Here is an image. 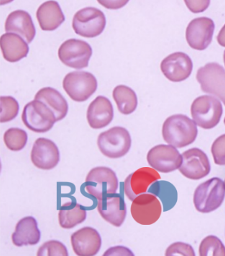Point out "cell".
Instances as JSON below:
<instances>
[{
	"label": "cell",
	"instance_id": "cell-1",
	"mask_svg": "<svg viewBox=\"0 0 225 256\" xmlns=\"http://www.w3.org/2000/svg\"><path fill=\"white\" fill-rule=\"evenodd\" d=\"M197 134V124L184 115L171 116L165 120L162 127L164 141L179 149L193 144Z\"/></svg>",
	"mask_w": 225,
	"mask_h": 256
},
{
	"label": "cell",
	"instance_id": "cell-2",
	"mask_svg": "<svg viewBox=\"0 0 225 256\" xmlns=\"http://www.w3.org/2000/svg\"><path fill=\"white\" fill-rule=\"evenodd\" d=\"M225 197V182L218 178H213L196 188L193 203L198 212L210 214L221 206Z\"/></svg>",
	"mask_w": 225,
	"mask_h": 256
},
{
	"label": "cell",
	"instance_id": "cell-3",
	"mask_svg": "<svg viewBox=\"0 0 225 256\" xmlns=\"http://www.w3.org/2000/svg\"><path fill=\"white\" fill-rule=\"evenodd\" d=\"M132 140L128 130L116 126L101 133L97 146L100 152L110 159H119L126 156L131 148Z\"/></svg>",
	"mask_w": 225,
	"mask_h": 256
},
{
	"label": "cell",
	"instance_id": "cell-4",
	"mask_svg": "<svg viewBox=\"0 0 225 256\" xmlns=\"http://www.w3.org/2000/svg\"><path fill=\"white\" fill-rule=\"evenodd\" d=\"M118 179L112 170L106 167L94 168L89 171L84 184V190L97 200L117 193Z\"/></svg>",
	"mask_w": 225,
	"mask_h": 256
},
{
	"label": "cell",
	"instance_id": "cell-5",
	"mask_svg": "<svg viewBox=\"0 0 225 256\" xmlns=\"http://www.w3.org/2000/svg\"><path fill=\"white\" fill-rule=\"evenodd\" d=\"M223 110L221 102L210 96L196 98L191 106L194 122L203 130H212L220 123Z\"/></svg>",
	"mask_w": 225,
	"mask_h": 256
},
{
	"label": "cell",
	"instance_id": "cell-6",
	"mask_svg": "<svg viewBox=\"0 0 225 256\" xmlns=\"http://www.w3.org/2000/svg\"><path fill=\"white\" fill-rule=\"evenodd\" d=\"M22 120L26 127L35 133H47L56 123L54 112L43 102L34 100L24 108Z\"/></svg>",
	"mask_w": 225,
	"mask_h": 256
},
{
	"label": "cell",
	"instance_id": "cell-7",
	"mask_svg": "<svg viewBox=\"0 0 225 256\" xmlns=\"http://www.w3.org/2000/svg\"><path fill=\"white\" fill-rule=\"evenodd\" d=\"M106 24L105 16L100 10L86 8L75 14L72 27L76 34L80 36L93 38L102 34Z\"/></svg>",
	"mask_w": 225,
	"mask_h": 256
},
{
	"label": "cell",
	"instance_id": "cell-8",
	"mask_svg": "<svg viewBox=\"0 0 225 256\" xmlns=\"http://www.w3.org/2000/svg\"><path fill=\"white\" fill-rule=\"evenodd\" d=\"M63 87L71 100L85 102L97 91V81L91 73L73 72L65 76Z\"/></svg>",
	"mask_w": 225,
	"mask_h": 256
},
{
	"label": "cell",
	"instance_id": "cell-9",
	"mask_svg": "<svg viewBox=\"0 0 225 256\" xmlns=\"http://www.w3.org/2000/svg\"><path fill=\"white\" fill-rule=\"evenodd\" d=\"M91 56L90 45L78 39L66 40L58 50V58L62 64L74 70L88 68Z\"/></svg>",
	"mask_w": 225,
	"mask_h": 256
},
{
	"label": "cell",
	"instance_id": "cell-10",
	"mask_svg": "<svg viewBox=\"0 0 225 256\" xmlns=\"http://www.w3.org/2000/svg\"><path fill=\"white\" fill-rule=\"evenodd\" d=\"M197 80L202 92L213 94L225 106V70L217 63L207 64L197 71Z\"/></svg>",
	"mask_w": 225,
	"mask_h": 256
},
{
	"label": "cell",
	"instance_id": "cell-11",
	"mask_svg": "<svg viewBox=\"0 0 225 256\" xmlns=\"http://www.w3.org/2000/svg\"><path fill=\"white\" fill-rule=\"evenodd\" d=\"M163 208L161 200L153 194L138 196L130 208L133 220L141 225H151L160 219Z\"/></svg>",
	"mask_w": 225,
	"mask_h": 256
},
{
	"label": "cell",
	"instance_id": "cell-12",
	"mask_svg": "<svg viewBox=\"0 0 225 256\" xmlns=\"http://www.w3.org/2000/svg\"><path fill=\"white\" fill-rule=\"evenodd\" d=\"M147 161L158 172L170 174L181 167L182 156L174 146L160 144L148 152Z\"/></svg>",
	"mask_w": 225,
	"mask_h": 256
},
{
	"label": "cell",
	"instance_id": "cell-13",
	"mask_svg": "<svg viewBox=\"0 0 225 256\" xmlns=\"http://www.w3.org/2000/svg\"><path fill=\"white\" fill-rule=\"evenodd\" d=\"M182 163L179 170L183 176L192 180H199L210 174L211 170L208 156L202 150L192 148L182 154Z\"/></svg>",
	"mask_w": 225,
	"mask_h": 256
},
{
	"label": "cell",
	"instance_id": "cell-14",
	"mask_svg": "<svg viewBox=\"0 0 225 256\" xmlns=\"http://www.w3.org/2000/svg\"><path fill=\"white\" fill-rule=\"evenodd\" d=\"M161 180L158 171L151 168H142L130 174L124 182V193L130 200L146 194L154 182Z\"/></svg>",
	"mask_w": 225,
	"mask_h": 256
},
{
	"label": "cell",
	"instance_id": "cell-15",
	"mask_svg": "<svg viewBox=\"0 0 225 256\" xmlns=\"http://www.w3.org/2000/svg\"><path fill=\"white\" fill-rule=\"evenodd\" d=\"M215 24L211 19L199 18L191 21L186 30V39L193 50H204L213 40Z\"/></svg>",
	"mask_w": 225,
	"mask_h": 256
},
{
	"label": "cell",
	"instance_id": "cell-16",
	"mask_svg": "<svg viewBox=\"0 0 225 256\" xmlns=\"http://www.w3.org/2000/svg\"><path fill=\"white\" fill-rule=\"evenodd\" d=\"M31 161L40 170L54 169L60 162V152L51 140L39 138L35 141L31 151Z\"/></svg>",
	"mask_w": 225,
	"mask_h": 256
},
{
	"label": "cell",
	"instance_id": "cell-17",
	"mask_svg": "<svg viewBox=\"0 0 225 256\" xmlns=\"http://www.w3.org/2000/svg\"><path fill=\"white\" fill-rule=\"evenodd\" d=\"M193 64L188 55L182 52L172 54L161 64V70L169 81L180 82L188 79L192 74Z\"/></svg>",
	"mask_w": 225,
	"mask_h": 256
},
{
	"label": "cell",
	"instance_id": "cell-18",
	"mask_svg": "<svg viewBox=\"0 0 225 256\" xmlns=\"http://www.w3.org/2000/svg\"><path fill=\"white\" fill-rule=\"evenodd\" d=\"M97 210L102 219L115 228L121 226L126 219V204L119 194L107 196L99 200Z\"/></svg>",
	"mask_w": 225,
	"mask_h": 256
},
{
	"label": "cell",
	"instance_id": "cell-19",
	"mask_svg": "<svg viewBox=\"0 0 225 256\" xmlns=\"http://www.w3.org/2000/svg\"><path fill=\"white\" fill-rule=\"evenodd\" d=\"M71 246L76 256H96L102 247V238L95 229L89 226L73 233L71 237Z\"/></svg>",
	"mask_w": 225,
	"mask_h": 256
},
{
	"label": "cell",
	"instance_id": "cell-20",
	"mask_svg": "<svg viewBox=\"0 0 225 256\" xmlns=\"http://www.w3.org/2000/svg\"><path fill=\"white\" fill-rule=\"evenodd\" d=\"M114 118L112 102L104 96H98L87 109L86 118L93 130H101L110 125Z\"/></svg>",
	"mask_w": 225,
	"mask_h": 256
},
{
	"label": "cell",
	"instance_id": "cell-21",
	"mask_svg": "<svg viewBox=\"0 0 225 256\" xmlns=\"http://www.w3.org/2000/svg\"><path fill=\"white\" fill-rule=\"evenodd\" d=\"M5 30L20 36L27 44L32 43L36 35L30 14L24 10H16L9 14L5 22Z\"/></svg>",
	"mask_w": 225,
	"mask_h": 256
},
{
	"label": "cell",
	"instance_id": "cell-22",
	"mask_svg": "<svg viewBox=\"0 0 225 256\" xmlns=\"http://www.w3.org/2000/svg\"><path fill=\"white\" fill-rule=\"evenodd\" d=\"M40 238L41 232L37 220L32 216L19 220L12 236L13 244L19 248L36 246L40 242Z\"/></svg>",
	"mask_w": 225,
	"mask_h": 256
},
{
	"label": "cell",
	"instance_id": "cell-23",
	"mask_svg": "<svg viewBox=\"0 0 225 256\" xmlns=\"http://www.w3.org/2000/svg\"><path fill=\"white\" fill-rule=\"evenodd\" d=\"M0 45L4 60L10 63L18 62L27 57L30 52L28 44L23 38L12 32L1 36Z\"/></svg>",
	"mask_w": 225,
	"mask_h": 256
},
{
	"label": "cell",
	"instance_id": "cell-24",
	"mask_svg": "<svg viewBox=\"0 0 225 256\" xmlns=\"http://www.w3.org/2000/svg\"><path fill=\"white\" fill-rule=\"evenodd\" d=\"M37 19L43 32H54L65 22V16L57 2L48 1L39 6Z\"/></svg>",
	"mask_w": 225,
	"mask_h": 256
},
{
	"label": "cell",
	"instance_id": "cell-25",
	"mask_svg": "<svg viewBox=\"0 0 225 256\" xmlns=\"http://www.w3.org/2000/svg\"><path fill=\"white\" fill-rule=\"evenodd\" d=\"M35 100L43 102L54 112L57 122L66 118L68 112L67 101L58 90L52 88H45L37 92Z\"/></svg>",
	"mask_w": 225,
	"mask_h": 256
},
{
	"label": "cell",
	"instance_id": "cell-26",
	"mask_svg": "<svg viewBox=\"0 0 225 256\" xmlns=\"http://www.w3.org/2000/svg\"><path fill=\"white\" fill-rule=\"evenodd\" d=\"M86 219V210L79 204L74 202L63 204L58 212V222L63 229H73L85 222Z\"/></svg>",
	"mask_w": 225,
	"mask_h": 256
},
{
	"label": "cell",
	"instance_id": "cell-27",
	"mask_svg": "<svg viewBox=\"0 0 225 256\" xmlns=\"http://www.w3.org/2000/svg\"><path fill=\"white\" fill-rule=\"evenodd\" d=\"M112 97L120 114L128 116L133 114L138 106V98L131 88L118 86L114 89Z\"/></svg>",
	"mask_w": 225,
	"mask_h": 256
},
{
	"label": "cell",
	"instance_id": "cell-28",
	"mask_svg": "<svg viewBox=\"0 0 225 256\" xmlns=\"http://www.w3.org/2000/svg\"><path fill=\"white\" fill-rule=\"evenodd\" d=\"M148 192L158 196L164 204V211L173 208L177 200V192L171 184L164 182H156L150 187Z\"/></svg>",
	"mask_w": 225,
	"mask_h": 256
},
{
	"label": "cell",
	"instance_id": "cell-29",
	"mask_svg": "<svg viewBox=\"0 0 225 256\" xmlns=\"http://www.w3.org/2000/svg\"><path fill=\"white\" fill-rule=\"evenodd\" d=\"M28 140L27 132L18 128H12L4 133V142L10 151L19 152L25 148Z\"/></svg>",
	"mask_w": 225,
	"mask_h": 256
},
{
	"label": "cell",
	"instance_id": "cell-30",
	"mask_svg": "<svg viewBox=\"0 0 225 256\" xmlns=\"http://www.w3.org/2000/svg\"><path fill=\"white\" fill-rule=\"evenodd\" d=\"M199 255L225 256V247L219 238L213 236H207L200 244Z\"/></svg>",
	"mask_w": 225,
	"mask_h": 256
},
{
	"label": "cell",
	"instance_id": "cell-31",
	"mask_svg": "<svg viewBox=\"0 0 225 256\" xmlns=\"http://www.w3.org/2000/svg\"><path fill=\"white\" fill-rule=\"evenodd\" d=\"M0 122L1 124L12 122L18 116L19 106L18 102L11 96H2L0 98Z\"/></svg>",
	"mask_w": 225,
	"mask_h": 256
},
{
	"label": "cell",
	"instance_id": "cell-32",
	"mask_svg": "<svg viewBox=\"0 0 225 256\" xmlns=\"http://www.w3.org/2000/svg\"><path fill=\"white\" fill-rule=\"evenodd\" d=\"M37 256H68V252L66 246L57 240H50L44 244L39 248Z\"/></svg>",
	"mask_w": 225,
	"mask_h": 256
},
{
	"label": "cell",
	"instance_id": "cell-33",
	"mask_svg": "<svg viewBox=\"0 0 225 256\" xmlns=\"http://www.w3.org/2000/svg\"><path fill=\"white\" fill-rule=\"evenodd\" d=\"M211 153L215 164L225 166V134L215 140L212 145Z\"/></svg>",
	"mask_w": 225,
	"mask_h": 256
},
{
	"label": "cell",
	"instance_id": "cell-34",
	"mask_svg": "<svg viewBox=\"0 0 225 256\" xmlns=\"http://www.w3.org/2000/svg\"><path fill=\"white\" fill-rule=\"evenodd\" d=\"M165 256H195V252L190 244L184 242H174L166 251Z\"/></svg>",
	"mask_w": 225,
	"mask_h": 256
},
{
	"label": "cell",
	"instance_id": "cell-35",
	"mask_svg": "<svg viewBox=\"0 0 225 256\" xmlns=\"http://www.w3.org/2000/svg\"><path fill=\"white\" fill-rule=\"evenodd\" d=\"M190 12L198 14L205 12L209 8L210 0H184Z\"/></svg>",
	"mask_w": 225,
	"mask_h": 256
},
{
	"label": "cell",
	"instance_id": "cell-36",
	"mask_svg": "<svg viewBox=\"0 0 225 256\" xmlns=\"http://www.w3.org/2000/svg\"><path fill=\"white\" fill-rule=\"evenodd\" d=\"M98 3L104 8L112 10L121 9L129 2L130 0H97Z\"/></svg>",
	"mask_w": 225,
	"mask_h": 256
},
{
	"label": "cell",
	"instance_id": "cell-37",
	"mask_svg": "<svg viewBox=\"0 0 225 256\" xmlns=\"http://www.w3.org/2000/svg\"><path fill=\"white\" fill-rule=\"evenodd\" d=\"M104 256H134L131 250H129L128 248L122 247V246H117V247L111 248L108 250L106 251L104 254Z\"/></svg>",
	"mask_w": 225,
	"mask_h": 256
},
{
	"label": "cell",
	"instance_id": "cell-38",
	"mask_svg": "<svg viewBox=\"0 0 225 256\" xmlns=\"http://www.w3.org/2000/svg\"><path fill=\"white\" fill-rule=\"evenodd\" d=\"M217 40H218V43L220 46L225 48V25L220 30L219 34L217 37Z\"/></svg>",
	"mask_w": 225,
	"mask_h": 256
},
{
	"label": "cell",
	"instance_id": "cell-39",
	"mask_svg": "<svg viewBox=\"0 0 225 256\" xmlns=\"http://www.w3.org/2000/svg\"><path fill=\"white\" fill-rule=\"evenodd\" d=\"M14 0H1V6H5L9 3L12 2Z\"/></svg>",
	"mask_w": 225,
	"mask_h": 256
},
{
	"label": "cell",
	"instance_id": "cell-40",
	"mask_svg": "<svg viewBox=\"0 0 225 256\" xmlns=\"http://www.w3.org/2000/svg\"><path fill=\"white\" fill-rule=\"evenodd\" d=\"M223 61H224L225 66V50L224 52V54H223Z\"/></svg>",
	"mask_w": 225,
	"mask_h": 256
},
{
	"label": "cell",
	"instance_id": "cell-41",
	"mask_svg": "<svg viewBox=\"0 0 225 256\" xmlns=\"http://www.w3.org/2000/svg\"><path fill=\"white\" fill-rule=\"evenodd\" d=\"M224 124H225V119H224Z\"/></svg>",
	"mask_w": 225,
	"mask_h": 256
},
{
	"label": "cell",
	"instance_id": "cell-42",
	"mask_svg": "<svg viewBox=\"0 0 225 256\" xmlns=\"http://www.w3.org/2000/svg\"></svg>",
	"mask_w": 225,
	"mask_h": 256
},
{
	"label": "cell",
	"instance_id": "cell-43",
	"mask_svg": "<svg viewBox=\"0 0 225 256\" xmlns=\"http://www.w3.org/2000/svg\"></svg>",
	"mask_w": 225,
	"mask_h": 256
}]
</instances>
